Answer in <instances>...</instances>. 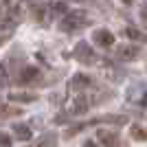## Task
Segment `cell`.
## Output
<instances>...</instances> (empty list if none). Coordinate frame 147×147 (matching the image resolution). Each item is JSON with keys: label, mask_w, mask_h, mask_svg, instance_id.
<instances>
[{"label": "cell", "mask_w": 147, "mask_h": 147, "mask_svg": "<svg viewBox=\"0 0 147 147\" xmlns=\"http://www.w3.org/2000/svg\"><path fill=\"white\" fill-rule=\"evenodd\" d=\"M88 22H90V20H88V16H86L84 11H70V13H66V16H64V20L59 22V29L70 33V31L84 29Z\"/></svg>", "instance_id": "1"}, {"label": "cell", "mask_w": 147, "mask_h": 147, "mask_svg": "<svg viewBox=\"0 0 147 147\" xmlns=\"http://www.w3.org/2000/svg\"><path fill=\"white\" fill-rule=\"evenodd\" d=\"M94 51L90 49V44L88 42H79L77 46H75V57L81 61V64H86V66H90V64H94Z\"/></svg>", "instance_id": "2"}, {"label": "cell", "mask_w": 147, "mask_h": 147, "mask_svg": "<svg viewBox=\"0 0 147 147\" xmlns=\"http://www.w3.org/2000/svg\"><path fill=\"white\" fill-rule=\"evenodd\" d=\"M117 59H123V61H129V59H136L138 57V46L134 44H123V46H117Z\"/></svg>", "instance_id": "3"}, {"label": "cell", "mask_w": 147, "mask_h": 147, "mask_svg": "<svg viewBox=\"0 0 147 147\" xmlns=\"http://www.w3.org/2000/svg\"><path fill=\"white\" fill-rule=\"evenodd\" d=\"M92 37H94V44H99L101 49H108V46L114 44V35H112L108 29H97Z\"/></svg>", "instance_id": "4"}, {"label": "cell", "mask_w": 147, "mask_h": 147, "mask_svg": "<svg viewBox=\"0 0 147 147\" xmlns=\"http://www.w3.org/2000/svg\"><path fill=\"white\" fill-rule=\"evenodd\" d=\"M99 141L103 143V147H127V145H125V143H123L117 134H112V132H105V129H101V132H99Z\"/></svg>", "instance_id": "5"}, {"label": "cell", "mask_w": 147, "mask_h": 147, "mask_svg": "<svg viewBox=\"0 0 147 147\" xmlns=\"http://www.w3.org/2000/svg\"><path fill=\"white\" fill-rule=\"evenodd\" d=\"M35 79H40V70H37L35 66H26L24 70H20V75H18V81L20 84H33Z\"/></svg>", "instance_id": "6"}, {"label": "cell", "mask_w": 147, "mask_h": 147, "mask_svg": "<svg viewBox=\"0 0 147 147\" xmlns=\"http://www.w3.org/2000/svg\"><path fill=\"white\" fill-rule=\"evenodd\" d=\"M11 101H22V103H29V101H35V94H29V92H11L9 94Z\"/></svg>", "instance_id": "7"}, {"label": "cell", "mask_w": 147, "mask_h": 147, "mask_svg": "<svg viewBox=\"0 0 147 147\" xmlns=\"http://www.w3.org/2000/svg\"><path fill=\"white\" fill-rule=\"evenodd\" d=\"M13 132H16V136H18L20 141H29V138H31L29 125H13Z\"/></svg>", "instance_id": "8"}, {"label": "cell", "mask_w": 147, "mask_h": 147, "mask_svg": "<svg viewBox=\"0 0 147 147\" xmlns=\"http://www.w3.org/2000/svg\"><path fill=\"white\" fill-rule=\"evenodd\" d=\"M55 141H57L55 134H44L42 138H40V145L37 147H55Z\"/></svg>", "instance_id": "9"}, {"label": "cell", "mask_w": 147, "mask_h": 147, "mask_svg": "<svg viewBox=\"0 0 147 147\" xmlns=\"http://www.w3.org/2000/svg\"><path fill=\"white\" fill-rule=\"evenodd\" d=\"M132 136L138 138V141H143V138H147V129L141 127V125H134V127H132Z\"/></svg>", "instance_id": "10"}, {"label": "cell", "mask_w": 147, "mask_h": 147, "mask_svg": "<svg viewBox=\"0 0 147 147\" xmlns=\"http://www.w3.org/2000/svg\"><path fill=\"white\" fill-rule=\"evenodd\" d=\"M127 35L132 37V40H138V42H145L147 35H143L141 31H136V29H127Z\"/></svg>", "instance_id": "11"}, {"label": "cell", "mask_w": 147, "mask_h": 147, "mask_svg": "<svg viewBox=\"0 0 147 147\" xmlns=\"http://www.w3.org/2000/svg\"><path fill=\"white\" fill-rule=\"evenodd\" d=\"M13 141H11V136L5 134V132H0V147H11Z\"/></svg>", "instance_id": "12"}, {"label": "cell", "mask_w": 147, "mask_h": 147, "mask_svg": "<svg viewBox=\"0 0 147 147\" xmlns=\"http://www.w3.org/2000/svg\"><path fill=\"white\" fill-rule=\"evenodd\" d=\"M141 20L147 24V5H143V7H141Z\"/></svg>", "instance_id": "13"}, {"label": "cell", "mask_w": 147, "mask_h": 147, "mask_svg": "<svg viewBox=\"0 0 147 147\" xmlns=\"http://www.w3.org/2000/svg\"><path fill=\"white\" fill-rule=\"evenodd\" d=\"M86 147H97V143H92V141H88V145Z\"/></svg>", "instance_id": "14"}, {"label": "cell", "mask_w": 147, "mask_h": 147, "mask_svg": "<svg viewBox=\"0 0 147 147\" xmlns=\"http://www.w3.org/2000/svg\"><path fill=\"white\" fill-rule=\"evenodd\" d=\"M125 2H129V0H125Z\"/></svg>", "instance_id": "15"}]
</instances>
